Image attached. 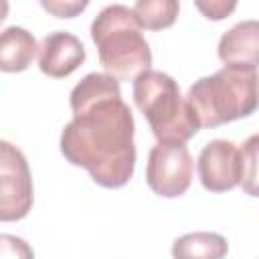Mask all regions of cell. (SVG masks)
Masks as SVG:
<instances>
[{"instance_id":"cell-1","label":"cell","mask_w":259,"mask_h":259,"mask_svg":"<svg viewBox=\"0 0 259 259\" xmlns=\"http://www.w3.org/2000/svg\"><path fill=\"white\" fill-rule=\"evenodd\" d=\"M69 103L73 119L59 142L65 160L85 168L103 188L125 186L136 170V123L119 81L107 73H89L73 87Z\"/></svg>"},{"instance_id":"cell-2","label":"cell","mask_w":259,"mask_h":259,"mask_svg":"<svg viewBox=\"0 0 259 259\" xmlns=\"http://www.w3.org/2000/svg\"><path fill=\"white\" fill-rule=\"evenodd\" d=\"M184 99L198 127H219L249 117L257 107V67L225 65L217 73L194 81Z\"/></svg>"},{"instance_id":"cell-3","label":"cell","mask_w":259,"mask_h":259,"mask_svg":"<svg viewBox=\"0 0 259 259\" xmlns=\"http://www.w3.org/2000/svg\"><path fill=\"white\" fill-rule=\"evenodd\" d=\"M91 40L99 63L117 81H134L152 65V51L132 8L123 4L105 6L91 22Z\"/></svg>"},{"instance_id":"cell-4","label":"cell","mask_w":259,"mask_h":259,"mask_svg":"<svg viewBox=\"0 0 259 259\" xmlns=\"http://www.w3.org/2000/svg\"><path fill=\"white\" fill-rule=\"evenodd\" d=\"M134 103L158 142H188L200 127L168 73L146 69L134 79Z\"/></svg>"},{"instance_id":"cell-5","label":"cell","mask_w":259,"mask_h":259,"mask_svg":"<svg viewBox=\"0 0 259 259\" xmlns=\"http://www.w3.org/2000/svg\"><path fill=\"white\" fill-rule=\"evenodd\" d=\"M34 202V188L24 154L0 140V223L22 221Z\"/></svg>"},{"instance_id":"cell-6","label":"cell","mask_w":259,"mask_h":259,"mask_svg":"<svg viewBox=\"0 0 259 259\" xmlns=\"http://www.w3.org/2000/svg\"><path fill=\"white\" fill-rule=\"evenodd\" d=\"M194 160L184 142H158L146 164V182L162 198L182 196L192 182Z\"/></svg>"},{"instance_id":"cell-7","label":"cell","mask_w":259,"mask_h":259,"mask_svg":"<svg viewBox=\"0 0 259 259\" xmlns=\"http://www.w3.org/2000/svg\"><path fill=\"white\" fill-rule=\"evenodd\" d=\"M198 178L208 192H227L239 184V150L229 140H212L198 154Z\"/></svg>"},{"instance_id":"cell-8","label":"cell","mask_w":259,"mask_h":259,"mask_svg":"<svg viewBox=\"0 0 259 259\" xmlns=\"http://www.w3.org/2000/svg\"><path fill=\"white\" fill-rule=\"evenodd\" d=\"M85 57L87 55L83 42L75 34L65 30L47 34L38 47V67L53 79L69 77L83 65Z\"/></svg>"},{"instance_id":"cell-9","label":"cell","mask_w":259,"mask_h":259,"mask_svg":"<svg viewBox=\"0 0 259 259\" xmlns=\"http://www.w3.org/2000/svg\"><path fill=\"white\" fill-rule=\"evenodd\" d=\"M219 59L225 65H255L259 59V24L243 20L227 30L219 40Z\"/></svg>"},{"instance_id":"cell-10","label":"cell","mask_w":259,"mask_h":259,"mask_svg":"<svg viewBox=\"0 0 259 259\" xmlns=\"http://www.w3.org/2000/svg\"><path fill=\"white\" fill-rule=\"evenodd\" d=\"M38 51L36 38L22 26H8L0 32V71H26Z\"/></svg>"},{"instance_id":"cell-11","label":"cell","mask_w":259,"mask_h":259,"mask_svg":"<svg viewBox=\"0 0 259 259\" xmlns=\"http://www.w3.org/2000/svg\"><path fill=\"white\" fill-rule=\"evenodd\" d=\"M229 253L227 239L219 233H188L174 241V257H202V259H221Z\"/></svg>"},{"instance_id":"cell-12","label":"cell","mask_w":259,"mask_h":259,"mask_svg":"<svg viewBox=\"0 0 259 259\" xmlns=\"http://www.w3.org/2000/svg\"><path fill=\"white\" fill-rule=\"evenodd\" d=\"M178 0H136L134 14L146 30H166L178 18Z\"/></svg>"},{"instance_id":"cell-13","label":"cell","mask_w":259,"mask_h":259,"mask_svg":"<svg viewBox=\"0 0 259 259\" xmlns=\"http://www.w3.org/2000/svg\"><path fill=\"white\" fill-rule=\"evenodd\" d=\"M257 144L259 136L253 134L239 150V186L249 196H257Z\"/></svg>"},{"instance_id":"cell-14","label":"cell","mask_w":259,"mask_h":259,"mask_svg":"<svg viewBox=\"0 0 259 259\" xmlns=\"http://www.w3.org/2000/svg\"><path fill=\"white\" fill-rule=\"evenodd\" d=\"M42 10L55 18H75L89 6L91 0H38Z\"/></svg>"},{"instance_id":"cell-15","label":"cell","mask_w":259,"mask_h":259,"mask_svg":"<svg viewBox=\"0 0 259 259\" xmlns=\"http://www.w3.org/2000/svg\"><path fill=\"white\" fill-rule=\"evenodd\" d=\"M194 4L204 18L214 22L229 18L237 8V0H194Z\"/></svg>"},{"instance_id":"cell-16","label":"cell","mask_w":259,"mask_h":259,"mask_svg":"<svg viewBox=\"0 0 259 259\" xmlns=\"http://www.w3.org/2000/svg\"><path fill=\"white\" fill-rule=\"evenodd\" d=\"M34 251L28 247V243L14 235H0V257H32Z\"/></svg>"},{"instance_id":"cell-17","label":"cell","mask_w":259,"mask_h":259,"mask_svg":"<svg viewBox=\"0 0 259 259\" xmlns=\"http://www.w3.org/2000/svg\"><path fill=\"white\" fill-rule=\"evenodd\" d=\"M8 0H0V24L6 20V16H8Z\"/></svg>"}]
</instances>
